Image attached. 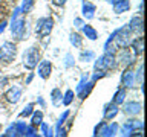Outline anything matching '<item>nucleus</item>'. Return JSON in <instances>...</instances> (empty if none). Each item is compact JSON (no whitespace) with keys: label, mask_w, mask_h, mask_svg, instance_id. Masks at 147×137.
<instances>
[{"label":"nucleus","mask_w":147,"mask_h":137,"mask_svg":"<svg viewBox=\"0 0 147 137\" xmlns=\"http://www.w3.org/2000/svg\"><path fill=\"white\" fill-rule=\"evenodd\" d=\"M138 9H140V14H141V12H142V2L140 3V8H138Z\"/></svg>","instance_id":"obj_44"},{"label":"nucleus","mask_w":147,"mask_h":137,"mask_svg":"<svg viewBox=\"0 0 147 137\" xmlns=\"http://www.w3.org/2000/svg\"><path fill=\"white\" fill-rule=\"evenodd\" d=\"M142 68H144V67H142V64H141V66L138 67V72L135 73V78H138V81H140L141 85H142Z\"/></svg>","instance_id":"obj_34"},{"label":"nucleus","mask_w":147,"mask_h":137,"mask_svg":"<svg viewBox=\"0 0 147 137\" xmlns=\"http://www.w3.org/2000/svg\"><path fill=\"white\" fill-rule=\"evenodd\" d=\"M92 137H98V136H92Z\"/></svg>","instance_id":"obj_46"},{"label":"nucleus","mask_w":147,"mask_h":137,"mask_svg":"<svg viewBox=\"0 0 147 137\" xmlns=\"http://www.w3.org/2000/svg\"><path fill=\"white\" fill-rule=\"evenodd\" d=\"M69 41H71V44L77 49H80L83 46V37L80 34H77V32H72V34L69 35Z\"/></svg>","instance_id":"obj_22"},{"label":"nucleus","mask_w":147,"mask_h":137,"mask_svg":"<svg viewBox=\"0 0 147 137\" xmlns=\"http://www.w3.org/2000/svg\"><path fill=\"white\" fill-rule=\"evenodd\" d=\"M37 72H38V76L41 79H48L51 76V72H52V63L48 61V59H41L38 63V68H37Z\"/></svg>","instance_id":"obj_10"},{"label":"nucleus","mask_w":147,"mask_h":137,"mask_svg":"<svg viewBox=\"0 0 147 137\" xmlns=\"http://www.w3.org/2000/svg\"><path fill=\"white\" fill-rule=\"evenodd\" d=\"M130 9V2L129 0H119V2L113 3V12L115 14H123Z\"/></svg>","instance_id":"obj_17"},{"label":"nucleus","mask_w":147,"mask_h":137,"mask_svg":"<svg viewBox=\"0 0 147 137\" xmlns=\"http://www.w3.org/2000/svg\"><path fill=\"white\" fill-rule=\"evenodd\" d=\"M135 81H136V78H135V72L132 70V68H126V70L123 72V75H121V82H123V87L124 88H132L133 85H135Z\"/></svg>","instance_id":"obj_9"},{"label":"nucleus","mask_w":147,"mask_h":137,"mask_svg":"<svg viewBox=\"0 0 147 137\" xmlns=\"http://www.w3.org/2000/svg\"><path fill=\"white\" fill-rule=\"evenodd\" d=\"M118 66V61H117V57H115V53L112 52H106L104 55H101V57L95 61V66L94 68L95 70H103V72H109Z\"/></svg>","instance_id":"obj_1"},{"label":"nucleus","mask_w":147,"mask_h":137,"mask_svg":"<svg viewBox=\"0 0 147 137\" xmlns=\"http://www.w3.org/2000/svg\"><path fill=\"white\" fill-rule=\"evenodd\" d=\"M52 29H54V18L52 17H41L35 23V34L41 37V38L48 37L52 32Z\"/></svg>","instance_id":"obj_3"},{"label":"nucleus","mask_w":147,"mask_h":137,"mask_svg":"<svg viewBox=\"0 0 147 137\" xmlns=\"http://www.w3.org/2000/svg\"><path fill=\"white\" fill-rule=\"evenodd\" d=\"M14 130H16V134L18 137H23V134L26 131V123L25 122H16L14 123Z\"/></svg>","instance_id":"obj_27"},{"label":"nucleus","mask_w":147,"mask_h":137,"mask_svg":"<svg viewBox=\"0 0 147 137\" xmlns=\"http://www.w3.org/2000/svg\"><path fill=\"white\" fill-rule=\"evenodd\" d=\"M119 111V108H118V105L117 104H113V102H109V104H106L104 105V120H112V119L117 117V114Z\"/></svg>","instance_id":"obj_11"},{"label":"nucleus","mask_w":147,"mask_h":137,"mask_svg":"<svg viewBox=\"0 0 147 137\" xmlns=\"http://www.w3.org/2000/svg\"><path fill=\"white\" fill-rule=\"evenodd\" d=\"M67 117H69V110H66V111L63 113V116H60V119H58V122H57V123H58V125H63V123L66 122V119H67Z\"/></svg>","instance_id":"obj_35"},{"label":"nucleus","mask_w":147,"mask_h":137,"mask_svg":"<svg viewBox=\"0 0 147 137\" xmlns=\"http://www.w3.org/2000/svg\"><path fill=\"white\" fill-rule=\"evenodd\" d=\"M119 137H129V134H127V132H123V131H121V136H119Z\"/></svg>","instance_id":"obj_43"},{"label":"nucleus","mask_w":147,"mask_h":137,"mask_svg":"<svg viewBox=\"0 0 147 137\" xmlns=\"http://www.w3.org/2000/svg\"><path fill=\"white\" fill-rule=\"evenodd\" d=\"M32 78H34V73H31V75L28 76V79H26V82H25V84H29V82L32 81Z\"/></svg>","instance_id":"obj_41"},{"label":"nucleus","mask_w":147,"mask_h":137,"mask_svg":"<svg viewBox=\"0 0 147 137\" xmlns=\"http://www.w3.org/2000/svg\"><path fill=\"white\" fill-rule=\"evenodd\" d=\"M106 2H109V3H112V5H113V3H117V2H119V0H106Z\"/></svg>","instance_id":"obj_42"},{"label":"nucleus","mask_w":147,"mask_h":137,"mask_svg":"<svg viewBox=\"0 0 147 137\" xmlns=\"http://www.w3.org/2000/svg\"><path fill=\"white\" fill-rule=\"evenodd\" d=\"M94 59H95L94 50H83L80 53V61H83V63H89V61H94Z\"/></svg>","instance_id":"obj_24"},{"label":"nucleus","mask_w":147,"mask_h":137,"mask_svg":"<svg viewBox=\"0 0 147 137\" xmlns=\"http://www.w3.org/2000/svg\"><path fill=\"white\" fill-rule=\"evenodd\" d=\"M74 98H75V94H74V91L72 90H67L66 93L63 94V99H61V104L63 105H71L72 104V100H74Z\"/></svg>","instance_id":"obj_26"},{"label":"nucleus","mask_w":147,"mask_h":137,"mask_svg":"<svg viewBox=\"0 0 147 137\" xmlns=\"http://www.w3.org/2000/svg\"><path fill=\"white\" fill-rule=\"evenodd\" d=\"M8 84V78L6 76H0V88H2V87H5Z\"/></svg>","instance_id":"obj_38"},{"label":"nucleus","mask_w":147,"mask_h":137,"mask_svg":"<svg viewBox=\"0 0 147 137\" xmlns=\"http://www.w3.org/2000/svg\"><path fill=\"white\" fill-rule=\"evenodd\" d=\"M5 27H6V21H2V23H0V34L5 31Z\"/></svg>","instance_id":"obj_40"},{"label":"nucleus","mask_w":147,"mask_h":137,"mask_svg":"<svg viewBox=\"0 0 147 137\" xmlns=\"http://www.w3.org/2000/svg\"><path fill=\"white\" fill-rule=\"evenodd\" d=\"M127 29L132 32V34H136V32H141L142 31V17L141 15H135L130 18L127 25Z\"/></svg>","instance_id":"obj_12"},{"label":"nucleus","mask_w":147,"mask_h":137,"mask_svg":"<svg viewBox=\"0 0 147 137\" xmlns=\"http://www.w3.org/2000/svg\"><path fill=\"white\" fill-rule=\"evenodd\" d=\"M124 100H126V90H124V88H118L117 91H115V94H113L112 102L117 104V105H123Z\"/></svg>","instance_id":"obj_21"},{"label":"nucleus","mask_w":147,"mask_h":137,"mask_svg":"<svg viewBox=\"0 0 147 137\" xmlns=\"http://www.w3.org/2000/svg\"><path fill=\"white\" fill-rule=\"evenodd\" d=\"M106 73L107 72H103V70H95V73H94V76H92V81H98V79H101V78H104L106 76Z\"/></svg>","instance_id":"obj_32"},{"label":"nucleus","mask_w":147,"mask_h":137,"mask_svg":"<svg viewBox=\"0 0 147 137\" xmlns=\"http://www.w3.org/2000/svg\"><path fill=\"white\" fill-rule=\"evenodd\" d=\"M74 23H75V27H83V25H84L81 18H75V20H74Z\"/></svg>","instance_id":"obj_39"},{"label":"nucleus","mask_w":147,"mask_h":137,"mask_svg":"<svg viewBox=\"0 0 147 137\" xmlns=\"http://www.w3.org/2000/svg\"><path fill=\"white\" fill-rule=\"evenodd\" d=\"M117 131H118V123H110V125H107V122L103 120V122H100V125L95 126L94 136H98V137H115L117 136Z\"/></svg>","instance_id":"obj_5"},{"label":"nucleus","mask_w":147,"mask_h":137,"mask_svg":"<svg viewBox=\"0 0 147 137\" xmlns=\"http://www.w3.org/2000/svg\"><path fill=\"white\" fill-rule=\"evenodd\" d=\"M142 110V105L141 102H135V100H130V102H126L123 105V113L127 114V116H136V114H140Z\"/></svg>","instance_id":"obj_8"},{"label":"nucleus","mask_w":147,"mask_h":137,"mask_svg":"<svg viewBox=\"0 0 147 137\" xmlns=\"http://www.w3.org/2000/svg\"><path fill=\"white\" fill-rule=\"evenodd\" d=\"M6 99H8V102H11V104H17L18 100H20L22 98V88L20 87H12V88H9L6 91Z\"/></svg>","instance_id":"obj_16"},{"label":"nucleus","mask_w":147,"mask_h":137,"mask_svg":"<svg viewBox=\"0 0 147 137\" xmlns=\"http://www.w3.org/2000/svg\"><path fill=\"white\" fill-rule=\"evenodd\" d=\"M11 32L17 40H23L26 32V20L25 18H16L11 21Z\"/></svg>","instance_id":"obj_6"},{"label":"nucleus","mask_w":147,"mask_h":137,"mask_svg":"<svg viewBox=\"0 0 147 137\" xmlns=\"http://www.w3.org/2000/svg\"><path fill=\"white\" fill-rule=\"evenodd\" d=\"M129 137H144L142 136V130H136V131L129 132Z\"/></svg>","instance_id":"obj_36"},{"label":"nucleus","mask_w":147,"mask_h":137,"mask_svg":"<svg viewBox=\"0 0 147 137\" xmlns=\"http://www.w3.org/2000/svg\"><path fill=\"white\" fill-rule=\"evenodd\" d=\"M54 137H67V131L64 130V128H61V125L57 123V130H55Z\"/></svg>","instance_id":"obj_31"},{"label":"nucleus","mask_w":147,"mask_h":137,"mask_svg":"<svg viewBox=\"0 0 147 137\" xmlns=\"http://www.w3.org/2000/svg\"><path fill=\"white\" fill-rule=\"evenodd\" d=\"M61 99H63V94H61V90L60 88H54L51 91V102H52V105L58 107L61 104Z\"/></svg>","instance_id":"obj_20"},{"label":"nucleus","mask_w":147,"mask_h":137,"mask_svg":"<svg viewBox=\"0 0 147 137\" xmlns=\"http://www.w3.org/2000/svg\"><path fill=\"white\" fill-rule=\"evenodd\" d=\"M34 113V104H28L25 108H23V111H20V117H28L31 116V114Z\"/></svg>","instance_id":"obj_28"},{"label":"nucleus","mask_w":147,"mask_h":137,"mask_svg":"<svg viewBox=\"0 0 147 137\" xmlns=\"http://www.w3.org/2000/svg\"><path fill=\"white\" fill-rule=\"evenodd\" d=\"M130 50L132 53L135 55V57H138V55L142 53V50H144V40H142V37H136L135 40L130 41Z\"/></svg>","instance_id":"obj_14"},{"label":"nucleus","mask_w":147,"mask_h":137,"mask_svg":"<svg viewBox=\"0 0 147 137\" xmlns=\"http://www.w3.org/2000/svg\"><path fill=\"white\" fill-rule=\"evenodd\" d=\"M51 2H52V5H55V6H64V5H66V2L67 0H51Z\"/></svg>","instance_id":"obj_37"},{"label":"nucleus","mask_w":147,"mask_h":137,"mask_svg":"<svg viewBox=\"0 0 147 137\" xmlns=\"http://www.w3.org/2000/svg\"><path fill=\"white\" fill-rule=\"evenodd\" d=\"M2 137H18L17 134H16V130H14V125H11L8 128V131L5 132V134L2 136Z\"/></svg>","instance_id":"obj_33"},{"label":"nucleus","mask_w":147,"mask_h":137,"mask_svg":"<svg viewBox=\"0 0 147 137\" xmlns=\"http://www.w3.org/2000/svg\"><path fill=\"white\" fill-rule=\"evenodd\" d=\"M95 11H96V6L90 2H83V6H81V14L86 20H92L95 15Z\"/></svg>","instance_id":"obj_13"},{"label":"nucleus","mask_w":147,"mask_h":137,"mask_svg":"<svg viewBox=\"0 0 147 137\" xmlns=\"http://www.w3.org/2000/svg\"><path fill=\"white\" fill-rule=\"evenodd\" d=\"M135 55L132 53V50L126 47V49H119V52H118V58H117V61L118 63H121L124 67H130L133 63H135Z\"/></svg>","instance_id":"obj_7"},{"label":"nucleus","mask_w":147,"mask_h":137,"mask_svg":"<svg viewBox=\"0 0 147 137\" xmlns=\"http://www.w3.org/2000/svg\"><path fill=\"white\" fill-rule=\"evenodd\" d=\"M37 137H41V136H38V134H37Z\"/></svg>","instance_id":"obj_45"},{"label":"nucleus","mask_w":147,"mask_h":137,"mask_svg":"<svg viewBox=\"0 0 147 137\" xmlns=\"http://www.w3.org/2000/svg\"><path fill=\"white\" fill-rule=\"evenodd\" d=\"M41 122H43V113L37 110V111L32 113V117H31V125L37 128V126H40V123H41Z\"/></svg>","instance_id":"obj_23"},{"label":"nucleus","mask_w":147,"mask_h":137,"mask_svg":"<svg viewBox=\"0 0 147 137\" xmlns=\"http://www.w3.org/2000/svg\"><path fill=\"white\" fill-rule=\"evenodd\" d=\"M17 55V46L12 41H5V43L0 46V61L3 63H11L14 61Z\"/></svg>","instance_id":"obj_4"},{"label":"nucleus","mask_w":147,"mask_h":137,"mask_svg":"<svg viewBox=\"0 0 147 137\" xmlns=\"http://www.w3.org/2000/svg\"><path fill=\"white\" fill-rule=\"evenodd\" d=\"M83 34H84L89 40H92V41H95L96 38H98V32L95 31V27H92L90 25H83Z\"/></svg>","instance_id":"obj_19"},{"label":"nucleus","mask_w":147,"mask_h":137,"mask_svg":"<svg viewBox=\"0 0 147 137\" xmlns=\"http://www.w3.org/2000/svg\"><path fill=\"white\" fill-rule=\"evenodd\" d=\"M63 61H64V67H72L74 66V64H75V59H74V57H72V55L71 53H66V55H64V59H63Z\"/></svg>","instance_id":"obj_29"},{"label":"nucleus","mask_w":147,"mask_h":137,"mask_svg":"<svg viewBox=\"0 0 147 137\" xmlns=\"http://www.w3.org/2000/svg\"><path fill=\"white\" fill-rule=\"evenodd\" d=\"M23 137H37V128L35 126H26V131L25 134H23Z\"/></svg>","instance_id":"obj_30"},{"label":"nucleus","mask_w":147,"mask_h":137,"mask_svg":"<svg viewBox=\"0 0 147 137\" xmlns=\"http://www.w3.org/2000/svg\"><path fill=\"white\" fill-rule=\"evenodd\" d=\"M136 130H142V122L141 120H136V119H130L127 120L126 123L123 125V132H132V131H136Z\"/></svg>","instance_id":"obj_15"},{"label":"nucleus","mask_w":147,"mask_h":137,"mask_svg":"<svg viewBox=\"0 0 147 137\" xmlns=\"http://www.w3.org/2000/svg\"><path fill=\"white\" fill-rule=\"evenodd\" d=\"M34 5H35V0H23L22 6H20V11L22 14H28L34 9Z\"/></svg>","instance_id":"obj_25"},{"label":"nucleus","mask_w":147,"mask_h":137,"mask_svg":"<svg viewBox=\"0 0 147 137\" xmlns=\"http://www.w3.org/2000/svg\"><path fill=\"white\" fill-rule=\"evenodd\" d=\"M94 84H95L94 81H90V82H86V84L83 85L80 90H77V93H78V98H80V99H86V98H87V94L90 93V90L94 88Z\"/></svg>","instance_id":"obj_18"},{"label":"nucleus","mask_w":147,"mask_h":137,"mask_svg":"<svg viewBox=\"0 0 147 137\" xmlns=\"http://www.w3.org/2000/svg\"><path fill=\"white\" fill-rule=\"evenodd\" d=\"M40 63V47L38 46H32L23 53V66L28 70L37 67V64Z\"/></svg>","instance_id":"obj_2"}]
</instances>
